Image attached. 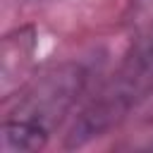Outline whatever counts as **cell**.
Instances as JSON below:
<instances>
[{
  "label": "cell",
  "instance_id": "1",
  "mask_svg": "<svg viewBox=\"0 0 153 153\" xmlns=\"http://www.w3.org/2000/svg\"><path fill=\"white\" fill-rule=\"evenodd\" d=\"M129 48L79 110L67 146H84L120 124L153 93V0L129 5Z\"/></svg>",
  "mask_w": 153,
  "mask_h": 153
},
{
  "label": "cell",
  "instance_id": "2",
  "mask_svg": "<svg viewBox=\"0 0 153 153\" xmlns=\"http://www.w3.org/2000/svg\"><path fill=\"white\" fill-rule=\"evenodd\" d=\"M86 84V72L79 65H62L33 81L17 100V105L5 115L14 120L31 122L53 131V127L62 120L65 112L79 100Z\"/></svg>",
  "mask_w": 153,
  "mask_h": 153
},
{
  "label": "cell",
  "instance_id": "3",
  "mask_svg": "<svg viewBox=\"0 0 153 153\" xmlns=\"http://www.w3.org/2000/svg\"><path fill=\"white\" fill-rule=\"evenodd\" d=\"M50 139V131L36 127L24 120L5 117L0 127V151L2 153H19V151H41Z\"/></svg>",
  "mask_w": 153,
  "mask_h": 153
},
{
  "label": "cell",
  "instance_id": "4",
  "mask_svg": "<svg viewBox=\"0 0 153 153\" xmlns=\"http://www.w3.org/2000/svg\"><path fill=\"white\" fill-rule=\"evenodd\" d=\"M33 2H36V0H33Z\"/></svg>",
  "mask_w": 153,
  "mask_h": 153
}]
</instances>
